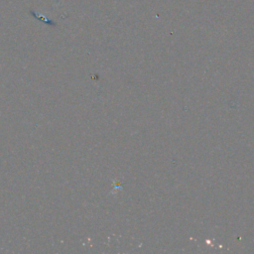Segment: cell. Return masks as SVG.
Returning <instances> with one entry per match:
<instances>
[{
    "label": "cell",
    "mask_w": 254,
    "mask_h": 254,
    "mask_svg": "<svg viewBox=\"0 0 254 254\" xmlns=\"http://www.w3.org/2000/svg\"><path fill=\"white\" fill-rule=\"evenodd\" d=\"M31 14H32V15H33L35 18L39 19L40 21H43V22H45V23H48V24H50V25L56 26V23H54L52 20H50V19H47L46 17H44V16H42V15H40V14H37V13H35L34 11H31Z\"/></svg>",
    "instance_id": "6da1fadb"
}]
</instances>
